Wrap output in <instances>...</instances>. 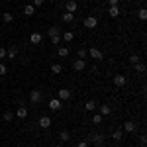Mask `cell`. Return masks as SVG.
I'll use <instances>...</instances> for the list:
<instances>
[{
    "instance_id": "e575fe53",
    "label": "cell",
    "mask_w": 147,
    "mask_h": 147,
    "mask_svg": "<svg viewBox=\"0 0 147 147\" xmlns=\"http://www.w3.org/2000/svg\"><path fill=\"white\" fill-rule=\"evenodd\" d=\"M0 59H6V49L4 47H0Z\"/></svg>"
},
{
    "instance_id": "2e32d148",
    "label": "cell",
    "mask_w": 147,
    "mask_h": 147,
    "mask_svg": "<svg viewBox=\"0 0 147 147\" xmlns=\"http://www.w3.org/2000/svg\"><path fill=\"white\" fill-rule=\"evenodd\" d=\"M73 39H75V32H71V30H67V32L63 34V41H65V43H71Z\"/></svg>"
},
{
    "instance_id": "8fae6325",
    "label": "cell",
    "mask_w": 147,
    "mask_h": 147,
    "mask_svg": "<svg viewBox=\"0 0 147 147\" xmlns=\"http://www.w3.org/2000/svg\"><path fill=\"white\" fill-rule=\"evenodd\" d=\"M37 122H39V125H41L43 129H47V127H51V118H49V116H41V118H39Z\"/></svg>"
},
{
    "instance_id": "5b68a950",
    "label": "cell",
    "mask_w": 147,
    "mask_h": 147,
    "mask_svg": "<svg viewBox=\"0 0 147 147\" xmlns=\"http://www.w3.org/2000/svg\"><path fill=\"white\" fill-rule=\"evenodd\" d=\"M41 96H43V92L39 90V88L32 90V92H30V100H32V104H37V102H41Z\"/></svg>"
},
{
    "instance_id": "d6a6232c",
    "label": "cell",
    "mask_w": 147,
    "mask_h": 147,
    "mask_svg": "<svg viewBox=\"0 0 147 147\" xmlns=\"http://www.w3.org/2000/svg\"><path fill=\"white\" fill-rule=\"evenodd\" d=\"M51 43H53V45H59V43H61V35H57V37H51Z\"/></svg>"
},
{
    "instance_id": "74e56055",
    "label": "cell",
    "mask_w": 147,
    "mask_h": 147,
    "mask_svg": "<svg viewBox=\"0 0 147 147\" xmlns=\"http://www.w3.org/2000/svg\"><path fill=\"white\" fill-rule=\"evenodd\" d=\"M43 2H45V0H34V6H41Z\"/></svg>"
},
{
    "instance_id": "484cf974",
    "label": "cell",
    "mask_w": 147,
    "mask_h": 147,
    "mask_svg": "<svg viewBox=\"0 0 147 147\" xmlns=\"http://www.w3.org/2000/svg\"><path fill=\"white\" fill-rule=\"evenodd\" d=\"M73 20H75V14H71V12H65V14H63V22L65 24H71Z\"/></svg>"
},
{
    "instance_id": "52a82bcc",
    "label": "cell",
    "mask_w": 147,
    "mask_h": 147,
    "mask_svg": "<svg viewBox=\"0 0 147 147\" xmlns=\"http://www.w3.org/2000/svg\"><path fill=\"white\" fill-rule=\"evenodd\" d=\"M57 98L63 102V100H69L71 98V90H67V88H59L57 90Z\"/></svg>"
},
{
    "instance_id": "603a6c76",
    "label": "cell",
    "mask_w": 147,
    "mask_h": 147,
    "mask_svg": "<svg viewBox=\"0 0 147 147\" xmlns=\"http://www.w3.org/2000/svg\"><path fill=\"white\" fill-rule=\"evenodd\" d=\"M108 14H110V18H118L120 16V6H110Z\"/></svg>"
},
{
    "instance_id": "9c48e42d",
    "label": "cell",
    "mask_w": 147,
    "mask_h": 147,
    "mask_svg": "<svg viewBox=\"0 0 147 147\" xmlns=\"http://www.w3.org/2000/svg\"><path fill=\"white\" fill-rule=\"evenodd\" d=\"M65 10H67V12H71V14H75V12L79 10V4H77L75 0H69L67 4H65Z\"/></svg>"
},
{
    "instance_id": "277c9868",
    "label": "cell",
    "mask_w": 147,
    "mask_h": 147,
    "mask_svg": "<svg viewBox=\"0 0 147 147\" xmlns=\"http://www.w3.org/2000/svg\"><path fill=\"white\" fill-rule=\"evenodd\" d=\"M88 57L94 59V61H102V59H104V53H102L100 49H96V47H90V49H88Z\"/></svg>"
},
{
    "instance_id": "f546056e",
    "label": "cell",
    "mask_w": 147,
    "mask_h": 147,
    "mask_svg": "<svg viewBox=\"0 0 147 147\" xmlns=\"http://www.w3.org/2000/svg\"><path fill=\"white\" fill-rule=\"evenodd\" d=\"M102 120H104V116H100V114H94L92 116V124H102Z\"/></svg>"
},
{
    "instance_id": "83f0119b",
    "label": "cell",
    "mask_w": 147,
    "mask_h": 147,
    "mask_svg": "<svg viewBox=\"0 0 147 147\" xmlns=\"http://www.w3.org/2000/svg\"><path fill=\"white\" fill-rule=\"evenodd\" d=\"M2 120H4V122H12V120H14V114H12L10 110L4 112V114H2Z\"/></svg>"
},
{
    "instance_id": "7402d4cb",
    "label": "cell",
    "mask_w": 147,
    "mask_h": 147,
    "mask_svg": "<svg viewBox=\"0 0 147 147\" xmlns=\"http://www.w3.org/2000/svg\"><path fill=\"white\" fill-rule=\"evenodd\" d=\"M57 55H59V57H67V55H69V47H67V45L57 47Z\"/></svg>"
},
{
    "instance_id": "ab89813d",
    "label": "cell",
    "mask_w": 147,
    "mask_h": 147,
    "mask_svg": "<svg viewBox=\"0 0 147 147\" xmlns=\"http://www.w3.org/2000/svg\"><path fill=\"white\" fill-rule=\"evenodd\" d=\"M141 147H145V143H141Z\"/></svg>"
},
{
    "instance_id": "60d3db41",
    "label": "cell",
    "mask_w": 147,
    "mask_h": 147,
    "mask_svg": "<svg viewBox=\"0 0 147 147\" xmlns=\"http://www.w3.org/2000/svg\"><path fill=\"white\" fill-rule=\"evenodd\" d=\"M94 147H96V145H94Z\"/></svg>"
},
{
    "instance_id": "7c38bea8",
    "label": "cell",
    "mask_w": 147,
    "mask_h": 147,
    "mask_svg": "<svg viewBox=\"0 0 147 147\" xmlns=\"http://www.w3.org/2000/svg\"><path fill=\"white\" fill-rule=\"evenodd\" d=\"M98 114H100V116H110V114H112V106H108V104H102L100 110H98Z\"/></svg>"
},
{
    "instance_id": "ac0fdd59",
    "label": "cell",
    "mask_w": 147,
    "mask_h": 147,
    "mask_svg": "<svg viewBox=\"0 0 147 147\" xmlns=\"http://www.w3.org/2000/svg\"><path fill=\"white\" fill-rule=\"evenodd\" d=\"M6 57H8V59H16V57H18V47H10V49H6Z\"/></svg>"
},
{
    "instance_id": "9a60e30c",
    "label": "cell",
    "mask_w": 147,
    "mask_h": 147,
    "mask_svg": "<svg viewBox=\"0 0 147 147\" xmlns=\"http://www.w3.org/2000/svg\"><path fill=\"white\" fill-rule=\"evenodd\" d=\"M47 35H49V39H51V37H57V35H61V32H59V28H57V26H51V28L47 30Z\"/></svg>"
},
{
    "instance_id": "30bf717a",
    "label": "cell",
    "mask_w": 147,
    "mask_h": 147,
    "mask_svg": "<svg viewBox=\"0 0 147 147\" xmlns=\"http://www.w3.org/2000/svg\"><path fill=\"white\" fill-rule=\"evenodd\" d=\"M125 82H127V79H125L124 75H116V77H114V84H116V86H120V88L125 86Z\"/></svg>"
},
{
    "instance_id": "44dd1931",
    "label": "cell",
    "mask_w": 147,
    "mask_h": 147,
    "mask_svg": "<svg viewBox=\"0 0 147 147\" xmlns=\"http://www.w3.org/2000/svg\"><path fill=\"white\" fill-rule=\"evenodd\" d=\"M30 41H32V43H35V45H37V43H41V34L34 32V34L30 35Z\"/></svg>"
},
{
    "instance_id": "3957f363",
    "label": "cell",
    "mask_w": 147,
    "mask_h": 147,
    "mask_svg": "<svg viewBox=\"0 0 147 147\" xmlns=\"http://www.w3.org/2000/svg\"><path fill=\"white\" fill-rule=\"evenodd\" d=\"M47 108H49L51 112H59V110L63 108V102L59 100V98H51V100H49V104H47Z\"/></svg>"
},
{
    "instance_id": "d590c367",
    "label": "cell",
    "mask_w": 147,
    "mask_h": 147,
    "mask_svg": "<svg viewBox=\"0 0 147 147\" xmlns=\"http://www.w3.org/2000/svg\"><path fill=\"white\" fill-rule=\"evenodd\" d=\"M110 2V6H120V0H108Z\"/></svg>"
},
{
    "instance_id": "6da1fadb",
    "label": "cell",
    "mask_w": 147,
    "mask_h": 147,
    "mask_svg": "<svg viewBox=\"0 0 147 147\" xmlns=\"http://www.w3.org/2000/svg\"><path fill=\"white\" fill-rule=\"evenodd\" d=\"M104 139H106V137H104V134H90V136L86 137V141H88V143H94L96 147H102Z\"/></svg>"
},
{
    "instance_id": "7a4b0ae2",
    "label": "cell",
    "mask_w": 147,
    "mask_h": 147,
    "mask_svg": "<svg viewBox=\"0 0 147 147\" xmlns=\"http://www.w3.org/2000/svg\"><path fill=\"white\" fill-rule=\"evenodd\" d=\"M82 26H84L86 30H94V28L98 26V20H96L94 16H86V18L82 20Z\"/></svg>"
},
{
    "instance_id": "d6986e66",
    "label": "cell",
    "mask_w": 147,
    "mask_h": 147,
    "mask_svg": "<svg viewBox=\"0 0 147 147\" xmlns=\"http://www.w3.org/2000/svg\"><path fill=\"white\" fill-rule=\"evenodd\" d=\"M59 141H63V143H65V141H69V139H71V134H69L67 129H63V131H59Z\"/></svg>"
},
{
    "instance_id": "4fadbf2b",
    "label": "cell",
    "mask_w": 147,
    "mask_h": 147,
    "mask_svg": "<svg viewBox=\"0 0 147 147\" xmlns=\"http://www.w3.org/2000/svg\"><path fill=\"white\" fill-rule=\"evenodd\" d=\"M16 116H18L20 120H26V118H28V108H26V106H20V108L16 110Z\"/></svg>"
},
{
    "instance_id": "4316f807",
    "label": "cell",
    "mask_w": 147,
    "mask_h": 147,
    "mask_svg": "<svg viewBox=\"0 0 147 147\" xmlns=\"http://www.w3.org/2000/svg\"><path fill=\"white\" fill-rule=\"evenodd\" d=\"M134 67H136V71H137V73H139V75H143V73H145V65H143L141 61H139V63H136Z\"/></svg>"
},
{
    "instance_id": "cb8c5ba5",
    "label": "cell",
    "mask_w": 147,
    "mask_h": 147,
    "mask_svg": "<svg viewBox=\"0 0 147 147\" xmlns=\"http://www.w3.org/2000/svg\"><path fill=\"white\" fill-rule=\"evenodd\" d=\"M2 20L6 24H12L14 22V14H12V12H4V14H2Z\"/></svg>"
},
{
    "instance_id": "e0dca14e",
    "label": "cell",
    "mask_w": 147,
    "mask_h": 147,
    "mask_svg": "<svg viewBox=\"0 0 147 147\" xmlns=\"http://www.w3.org/2000/svg\"><path fill=\"white\" fill-rule=\"evenodd\" d=\"M112 139H116V141H122L124 139V129H114V134H112Z\"/></svg>"
},
{
    "instance_id": "ffe728a7",
    "label": "cell",
    "mask_w": 147,
    "mask_h": 147,
    "mask_svg": "<svg viewBox=\"0 0 147 147\" xmlns=\"http://www.w3.org/2000/svg\"><path fill=\"white\" fill-rule=\"evenodd\" d=\"M84 110H86V112H94V110H96V102H94V100H86Z\"/></svg>"
},
{
    "instance_id": "4dcf8cb0",
    "label": "cell",
    "mask_w": 147,
    "mask_h": 147,
    "mask_svg": "<svg viewBox=\"0 0 147 147\" xmlns=\"http://www.w3.org/2000/svg\"><path fill=\"white\" fill-rule=\"evenodd\" d=\"M137 16H139V20H145V18H147V10H145V8H139Z\"/></svg>"
},
{
    "instance_id": "d4e9b609",
    "label": "cell",
    "mask_w": 147,
    "mask_h": 147,
    "mask_svg": "<svg viewBox=\"0 0 147 147\" xmlns=\"http://www.w3.org/2000/svg\"><path fill=\"white\" fill-rule=\"evenodd\" d=\"M77 57H79V59H86V57H88V49H86V47H80L79 51H77Z\"/></svg>"
},
{
    "instance_id": "8992f818",
    "label": "cell",
    "mask_w": 147,
    "mask_h": 147,
    "mask_svg": "<svg viewBox=\"0 0 147 147\" xmlns=\"http://www.w3.org/2000/svg\"><path fill=\"white\" fill-rule=\"evenodd\" d=\"M73 69H75V71H84V69H86V61H84V59H75V61H73Z\"/></svg>"
},
{
    "instance_id": "f1b7e54d",
    "label": "cell",
    "mask_w": 147,
    "mask_h": 147,
    "mask_svg": "<svg viewBox=\"0 0 147 147\" xmlns=\"http://www.w3.org/2000/svg\"><path fill=\"white\" fill-rule=\"evenodd\" d=\"M61 71H63V67H61L59 63H53V65H51V73H55V75H59Z\"/></svg>"
},
{
    "instance_id": "ba28073f",
    "label": "cell",
    "mask_w": 147,
    "mask_h": 147,
    "mask_svg": "<svg viewBox=\"0 0 147 147\" xmlns=\"http://www.w3.org/2000/svg\"><path fill=\"white\" fill-rule=\"evenodd\" d=\"M136 122L134 120H127V122H124V131H127V134H134L136 131Z\"/></svg>"
},
{
    "instance_id": "f35d334b",
    "label": "cell",
    "mask_w": 147,
    "mask_h": 147,
    "mask_svg": "<svg viewBox=\"0 0 147 147\" xmlns=\"http://www.w3.org/2000/svg\"><path fill=\"white\" fill-rule=\"evenodd\" d=\"M53 147H63V145H61V143H59V145H53Z\"/></svg>"
},
{
    "instance_id": "5bb4252c",
    "label": "cell",
    "mask_w": 147,
    "mask_h": 147,
    "mask_svg": "<svg viewBox=\"0 0 147 147\" xmlns=\"http://www.w3.org/2000/svg\"><path fill=\"white\" fill-rule=\"evenodd\" d=\"M24 14H26L28 18L34 16V14H35V6H34V4H26V6H24Z\"/></svg>"
},
{
    "instance_id": "836d02e7",
    "label": "cell",
    "mask_w": 147,
    "mask_h": 147,
    "mask_svg": "<svg viewBox=\"0 0 147 147\" xmlns=\"http://www.w3.org/2000/svg\"><path fill=\"white\" fill-rule=\"evenodd\" d=\"M129 63H131V65L139 63V57H137V55H131V57H129Z\"/></svg>"
},
{
    "instance_id": "1f68e13d",
    "label": "cell",
    "mask_w": 147,
    "mask_h": 147,
    "mask_svg": "<svg viewBox=\"0 0 147 147\" xmlns=\"http://www.w3.org/2000/svg\"><path fill=\"white\" fill-rule=\"evenodd\" d=\"M6 73H8L6 65H4V63H0V77H2V75H6Z\"/></svg>"
},
{
    "instance_id": "8d00e7d4",
    "label": "cell",
    "mask_w": 147,
    "mask_h": 147,
    "mask_svg": "<svg viewBox=\"0 0 147 147\" xmlns=\"http://www.w3.org/2000/svg\"><path fill=\"white\" fill-rule=\"evenodd\" d=\"M77 147H88V141L84 139V141H80V143H79V145H77Z\"/></svg>"
}]
</instances>
